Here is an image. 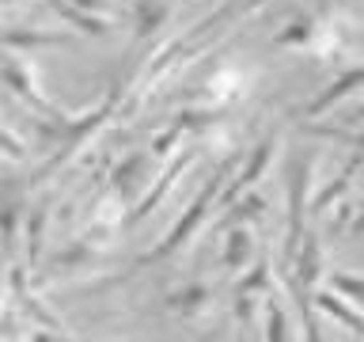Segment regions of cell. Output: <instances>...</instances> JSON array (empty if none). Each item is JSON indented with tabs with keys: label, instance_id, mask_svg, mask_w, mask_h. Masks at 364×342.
<instances>
[{
	"label": "cell",
	"instance_id": "9a60e30c",
	"mask_svg": "<svg viewBox=\"0 0 364 342\" xmlns=\"http://www.w3.org/2000/svg\"><path fill=\"white\" fill-rule=\"evenodd\" d=\"M360 167H364V152H357V156H349V164L341 167L338 175L330 179L326 187H323V190H318L315 198H311V217H323V213L330 209V205H334V202L341 198V194H349V187H353V179L360 175Z\"/></svg>",
	"mask_w": 364,
	"mask_h": 342
},
{
	"label": "cell",
	"instance_id": "ac0fdd59",
	"mask_svg": "<svg viewBox=\"0 0 364 342\" xmlns=\"http://www.w3.org/2000/svg\"><path fill=\"white\" fill-rule=\"evenodd\" d=\"M262 335H266V342H296L289 308H284V301L277 293H269V301L262 304Z\"/></svg>",
	"mask_w": 364,
	"mask_h": 342
},
{
	"label": "cell",
	"instance_id": "52a82bcc",
	"mask_svg": "<svg viewBox=\"0 0 364 342\" xmlns=\"http://www.w3.org/2000/svg\"><path fill=\"white\" fill-rule=\"evenodd\" d=\"M273 148H277V137H266V141H258L255 148H250V156H247V164L235 171L232 179H228V187L220 194V205L216 209H228L235 198H243L247 190H255V182L266 175V167H269V160H273Z\"/></svg>",
	"mask_w": 364,
	"mask_h": 342
},
{
	"label": "cell",
	"instance_id": "ba28073f",
	"mask_svg": "<svg viewBox=\"0 0 364 342\" xmlns=\"http://www.w3.org/2000/svg\"><path fill=\"white\" fill-rule=\"evenodd\" d=\"M360 88H364V61H360V65H353V68H346V73H338L323 91H318L315 99H307V103H304L300 114H304V118H315V114H323V110H330V107H338L341 99H349L353 91H360Z\"/></svg>",
	"mask_w": 364,
	"mask_h": 342
},
{
	"label": "cell",
	"instance_id": "44dd1931",
	"mask_svg": "<svg viewBox=\"0 0 364 342\" xmlns=\"http://www.w3.org/2000/svg\"><path fill=\"white\" fill-rule=\"evenodd\" d=\"M326 285L338 289L341 296H349L357 308H364V274H353V270H330L326 274Z\"/></svg>",
	"mask_w": 364,
	"mask_h": 342
},
{
	"label": "cell",
	"instance_id": "6da1fadb",
	"mask_svg": "<svg viewBox=\"0 0 364 342\" xmlns=\"http://www.w3.org/2000/svg\"><path fill=\"white\" fill-rule=\"evenodd\" d=\"M235 160H239V152H232L209 179H205V187L198 190V198H193V202L186 205V213H182L175 224H171V232L159 239V247H152L141 262H136V270H141V266H152V262H164V259H171V255H178V251L190 247V239L198 236V228L205 224V217H209L216 205H220V194H224V187H228V179H232Z\"/></svg>",
	"mask_w": 364,
	"mask_h": 342
},
{
	"label": "cell",
	"instance_id": "5b68a950",
	"mask_svg": "<svg viewBox=\"0 0 364 342\" xmlns=\"http://www.w3.org/2000/svg\"><path fill=\"white\" fill-rule=\"evenodd\" d=\"M193 160H198V152H193V148H178V152H175V156H171L167 164H164V171H159V179H156L148 190H144V198H141V202H136L133 209H129V217H125V228H133V224L148 221V217H152V209H156V205H159V202H164L167 194H171V187H175V182L182 179V171H186V167L193 164Z\"/></svg>",
	"mask_w": 364,
	"mask_h": 342
},
{
	"label": "cell",
	"instance_id": "d4e9b609",
	"mask_svg": "<svg viewBox=\"0 0 364 342\" xmlns=\"http://www.w3.org/2000/svg\"><path fill=\"white\" fill-rule=\"evenodd\" d=\"M42 228H46V209H34V217L27 221V262L34 266L42 251Z\"/></svg>",
	"mask_w": 364,
	"mask_h": 342
},
{
	"label": "cell",
	"instance_id": "2e32d148",
	"mask_svg": "<svg viewBox=\"0 0 364 342\" xmlns=\"http://www.w3.org/2000/svg\"><path fill=\"white\" fill-rule=\"evenodd\" d=\"M50 8H53L73 31L87 34V38H107V34H110V19L99 16V11H84V8H76L73 0H50Z\"/></svg>",
	"mask_w": 364,
	"mask_h": 342
},
{
	"label": "cell",
	"instance_id": "83f0119b",
	"mask_svg": "<svg viewBox=\"0 0 364 342\" xmlns=\"http://www.w3.org/2000/svg\"><path fill=\"white\" fill-rule=\"evenodd\" d=\"M349 122H353V125H364V103H360V107L349 114Z\"/></svg>",
	"mask_w": 364,
	"mask_h": 342
},
{
	"label": "cell",
	"instance_id": "603a6c76",
	"mask_svg": "<svg viewBox=\"0 0 364 342\" xmlns=\"http://www.w3.org/2000/svg\"><path fill=\"white\" fill-rule=\"evenodd\" d=\"M182 137H186V130L171 122L164 133H156V137H152V156H156V160H164V156H171V152H178Z\"/></svg>",
	"mask_w": 364,
	"mask_h": 342
},
{
	"label": "cell",
	"instance_id": "cb8c5ba5",
	"mask_svg": "<svg viewBox=\"0 0 364 342\" xmlns=\"http://www.w3.org/2000/svg\"><path fill=\"white\" fill-rule=\"evenodd\" d=\"M334 228L346 232L349 239H364V205H346V209H341V221Z\"/></svg>",
	"mask_w": 364,
	"mask_h": 342
},
{
	"label": "cell",
	"instance_id": "5bb4252c",
	"mask_svg": "<svg viewBox=\"0 0 364 342\" xmlns=\"http://www.w3.org/2000/svg\"><path fill=\"white\" fill-rule=\"evenodd\" d=\"M250 259H255V232H250V224H232V228H224L220 270H224V274H243Z\"/></svg>",
	"mask_w": 364,
	"mask_h": 342
},
{
	"label": "cell",
	"instance_id": "f1b7e54d",
	"mask_svg": "<svg viewBox=\"0 0 364 342\" xmlns=\"http://www.w3.org/2000/svg\"><path fill=\"white\" fill-rule=\"evenodd\" d=\"M4 4H16V0H4Z\"/></svg>",
	"mask_w": 364,
	"mask_h": 342
},
{
	"label": "cell",
	"instance_id": "7402d4cb",
	"mask_svg": "<svg viewBox=\"0 0 364 342\" xmlns=\"http://www.w3.org/2000/svg\"><path fill=\"white\" fill-rule=\"evenodd\" d=\"M304 133L330 137V141L349 145V148H357V152H364V133H357V130H346V125H318V122H304Z\"/></svg>",
	"mask_w": 364,
	"mask_h": 342
},
{
	"label": "cell",
	"instance_id": "4fadbf2b",
	"mask_svg": "<svg viewBox=\"0 0 364 342\" xmlns=\"http://www.w3.org/2000/svg\"><path fill=\"white\" fill-rule=\"evenodd\" d=\"M209 304H213V285L209 281H186V285H178L175 293H167V308L178 319H186V323L201 319L209 312Z\"/></svg>",
	"mask_w": 364,
	"mask_h": 342
},
{
	"label": "cell",
	"instance_id": "4316f807",
	"mask_svg": "<svg viewBox=\"0 0 364 342\" xmlns=\"http://www.w3.org/2000/svg\"><path fill=\"white\" fill-rule=\"evenodd\" d=\"M76 8H84V11H99V16H107V0H73Z\"/></svg>",
	"mask_w": 364,
	"mask_h": 342
},
{
	"label": "cell",
	"instance_id": "ffe728a7",
	"mask_svg": "<svg viewBox=\"0 0 364 342\" xmlns=\"http://www.w3.org/2000/svg\"><path fill=\"white\" fill-rule=\"evenodd\" d=\"M38 46H68V34H46V31H4V50H38Z\"/></svg>",
	"mask_w": 364,
	"mask_h": 342
},
{
	"label": "cell",
	"instance_id": "d6986e66",
	"mask_svg": "<svg viewBox=\"0 0 364 342\" xmlns=\"http://www.w3.org/2000/svg\"><path fill=\"white\" fill-rule=\"evenodd\" d=\"M262 213H266V198H258L255 190H247L243 198H235V202L224 209V217L216 221V228L224 232V228H232V224H255Z\"/></svg>",
	"mask_w": 364,
	"mask_h": 342
},
{
	"label": "cell",
	"instance_id": "484cf974",
	"mask_svg": "<svg viewBox=\"0 0 364 342\" xmlns=\"http://www.w3.org/2000/svg\"><path fill=\"white\" fill-rule=\"evenodd\" d=\"M4 152H8V160H23V152H27V148H23V141H19V133L11 130H4Z\"/></svg>",
	"mask_w": 364,
	"mask_h": 342
},
{
	"label": "cell",
	"instance_id": "7a4b0ae2",
	"mask_svg": "<svg viewBox=\"0 0 364 342\" xmlns=\"http://www.w3.org/2000/svg\"><path fill=\"white\" fill-rule=\"evenodd\" d=\"M338 38H341L338 11L323 8V11H307V16H296L292 23H284L273 46H296V50H311L318 57H334Z\"/></svg>",
	"mask_w": 364,
	"mask_h": 342
},
{
	"label": "cell",
	"instance_id": "e0dca14e",
	"mask_svg": "<svg viewBox=\"0 0 364 342\" xmlns=\"http://www.w3.org/2000/svg\"><path fill=\"white\" fill-rule=\"evenodd\" d=\"M171 16V0H133V31L136 42H148L156 31H164Z\"/></svg>",
	"mask_w": 364,
	"mask_h": 342
},
{
	"label": "cell",
	"instance_id": "3957f363",
	"mask_svg": "<svg viewBox=\"0 0 364 342\" xmlns=\"http://www.w3.org/2000/svg\"><path fill=\"white\" fill-rule=\"evenodd\" d=\"M4 84H8V91H16V99L27 103L38 118L53 122V125H68V122H73V114H65L61 107H53V103L42 95L38 80H34V73L23 65L19 50H8V57H4Z\"/></svg>",
	"mask_w": 364,
	"mask_h": 342
},
{
	"label": "cell",
	"instance_id": "7c38bea8",
	"mask_svg": "<svg viewBox=\"0 0 364 342\" xmlns=\"http://www.w3.org/2000/svg\"><path fill=\"white\" fill-rule=\"evenodd\" d=\"M315 308L323 316H330L334 323H341L346 331H353V335H364V308H357L349 296H341L338 289H330V285L315 289Z\"/></svg>",
	"mask_w": 364,
	"mask_h": 342
},
{
	"label": "cell",
	"instance_id": "9c48e42d",
	"mask_svg": "<svg viewBox=\"0 0 364 342\" xmlns=\"http://www.w3.org/2000/svg\"><path fill=\"white\" fill-rule=\"evenodd\" d=\"M148 164H152V152H129L118 167L110 171V194L118 202L133 198L141 187H152L156 179H148Z\"/></svg>",
	"mask_w": 364,
	"mask_h": 342
},
{
	"label": "cell",
	"instance_id": "30bf717a",
	"mask_svg": "<svg viewBox=\"0 0 364 342\" xmlns=\"http://www.w3.org/2000/svg\"><path fill=\"white\" fill-rule=\"evenodd\" d=\"M289 278L300 281L304 289H318V281H323V244H318V236L307 228L304 244L296 247V255L289 259Z\"/></svg>",
	"mask_w": 364,
	"mask_h": 342
},
{
	"label": "cell",
	"instance_id": "277c9868",
	"mask_svg": "<svg viewBox=\"0 0 364 342\" xmlns=\"http://www.w3.org/2000/svg\"><path fill=\"white\" fill-rule=\"evenodd\" d=\"M311 160H296L289 167V228H284V259L296 255V247L304 244L307 236V217H311V205H307V190H311Z\"/></svg>",
	"mask_w": 364,
	"mask_h": 342
},
{
	"label": "cell",
	"instance_id": "8992f818",
	"mask_svg": "<svg viewBox=\"0 0 364 342\" xmlns=\"http://www.w3.org/2000/svg\"><path fill=\"white\" fill-rule=\"evenodd\" d=\"M269 293H277V285H273L269 259L262 255L255 266L247 270V278L235 281V319H239V323H250L255 312H258V304L269 301Z\"/></svg>",
	"mask_w": 364,
	"mask_h": 342
},
{
	"label": "cell",
	"instance_id": "8fae6325",
	"mask_svg": "<svg viewBox=\"0 0 364 342\" xmlns=\"http://www.w3.org/2000/svg\"><path fill=\"white\" fill-rule=\"evenodd\" d=\"M8 301L11 304H19L23 312H27L31 319H38L42 327H50V331H65V323L57 319L50 308H46L38 296H31V289H27V270L23 266H11V274H8Z\"/></svg>",
	"mask_w": 364,
	"mask_h": 342
}]
</instances>
